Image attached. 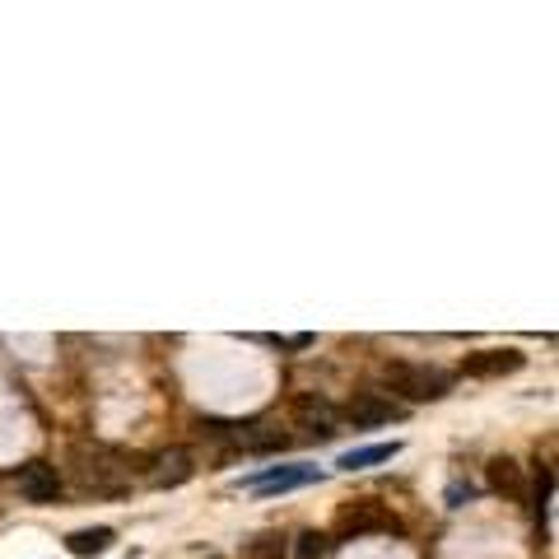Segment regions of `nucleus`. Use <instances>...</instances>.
<instances>
[{"label": "nucleus", "instance_id": "nucleus-5", "mask_svg": "<svg viewBox=\"0 0 559 559\" xmlns=\"http://www.w3.org/2000/svg\"><path fill=\"white\" fill-rule=\"evenodd\" d=\"M345 420L355 424V429H378V424L406 420V406L392 401V396H382V392H359L355 401L345 406Z\"/></svg>", "mask_w": 559, "mask_h": 559}, {"label": "nucleus", "instance_id": "nucleus-8", "mask_svg": "<svg viewBox=\"0 0 559 559\" xmlns=\"http://www.w3.org/2000/svg\"><path fill=\"white\" fill-rule=\"evenodd\" d=\"M196 476V462H191L187 448H168L154 457V471H150V485H159V490H178V485H187V480Z\"/></svg>", "mask_w": 559, "mask_h": 559}, {"label": "nucleus", "instance_id": "nucleus-13", "mask_svg": "<svg viewBox=\"0 0 559 559\" xmlns=\"http://www.w3.org/2000/svg\"><path fill=\"white\" fill-rule=\"evenodd\" d=\"M247 555H252V559H285L289 555V541L280 532H261V536H252V541H247Z\"/></svg>", "mask_w": 559, "mask_h": 559}, {"label": "nucleus", "instance_id": "nucleus-7", "mask_svg": "<svg viewBox=\"0 0 559 559\" xmlns=\"http://www.w3.org/2000/svg\"><path fill=\"white\" fill-rule=\"evenodd\" d=\"M527 364L522 350H476V355L462 359V373L466 378H508V373H518Z\"/></svg>", "mask_w": 559, "mask_h": 559}, {"label": "nucleus", "instance_id": "nucleus-4", "mask_svg": "<svg viewBox=\"0 0 559 559\" xmlns=\"http://www.w3.org/2000/svg\"><path fill=\"white\" fill-rule=\"evenodd\" d=\"M322 480V466H308V462H289V466H271L261 476H247L243 490L252 494H289V490H303V485H317Z\"/></svg>", "mask_w": 559, "mask_h": 559}, {"label": "nucleus", "instance_id": "nucleus-16", "mask_svg": "<svg viewBox=\"0 0 559 559\" xmlns=\"http://www.w3.org/2000/svg\"><path fill=\"white\" fill-rule=\"evenodd\" d=\"M210 559H219V555H210Z\"/></svg>", "mask_w": 559, "mask_h": 559}, {"label": "nucleus", "instance_id": "nucleus-14", "mask_svg": "<svg viewBox=\"0 0 559 559\" xmlns=\"http://www.w3.org/2000/svg\"><path fill=\"white\" fill-rule=\"evenodd\" d=\"M327 550H331V536L327 532H299L289 555H294V559H327Z\"/></svg>", "mask_w": 559, "mask_h": 559}, {"label": "nucleus", "instance_id": "nucleus-6", "mask_svg": "<svg viewBox=\"0 0 559 559\" xmlns=\"http://www.w3.org/2000/svg\"><path fill=\"white\" fill-rule=\"evenodd\" d=\"M14 485L28 504H56L61 499V471L52 462H24L14 471Z\"/></svg>", "mask_w": 559, "mask_h": 559}, {"label": "nucleus", "instance_id": "nucleus-11", "mask_svg": "<svg viewBox=\"0 0 559 559\" xmlns=\"http://www.w3.org/2000/svg\"><path fill=\"white\" fill-rule=\"evenodd\" d=\"M112 541H117V532H112V527H80V532L66 536V550L75 559H94V555H108Z\"/></svg>", "mask_w": 559, "mask_h": 559}, {"label": "nucleus", "instance_id": "nucleus-3", "mask_svg": "<svg viewBox=\"0 0 559 559\" xmlns=\"http://www.w3.org/2000/svg\"><path fill=\"white\" fill-rule=\"evenodd\" d=\"M382 378L392 392H401L406 401H438V396H448L452 378L443 369H429V364H410V359H392V364H382Z\"/></svg>", "mask_w": 559, "mask_h": 559}, {"label": "nucleus", "instance_id": "nucleus-12", "mask_svg": "<svg viewBox=\"0 0 559 559\" xmlns=\"http://www.w3.org/2000/svg\"><path fill=\"white\" fill-rule=\"evenodd\" d=\"M396 452H401V443H369V448H350V452H341V471H369V466H382V462H392Z\"/></svg>", "mask_w": 559, "mask_h": 559}, {"label": "nucleus", "instance_id": "nucleus-10", "mask_svg": "<svg viewBox=\"0 0 559 559\" xmlns=\"http://www.w3.org/2000/svg\"><path fill=\"white\" fill-rule=\"evenodd\" d=\"M490 490L504 494L508 504H522L527 499V480H522V466L513 457H494L490 462Z\"/></svg>", "mask_w": 559, "mask_h": 559}, {"label": "nucleus", "instance_id": "nucleus-2", "mask_svg": "<svg viewBox=\"0 0 559 559\" xmlns=\"http://www.w3.org/2000/svg\"><path fill=\"white\" fill-rule=\"evenodd\" d=\"M406 522L396 518L378 499H355L336 513V541H359V536H401Z\"/></svg>", "mask_w": 559, "mask_h": 559}, {"label": "nucleus", "instance_id": "nucleus-9", "mask_svg": "<svg viewBox=\"0 0 559 559\" xmlns=\"http://www.w3.org/2000/svg\"><path fill=\"white\" fill-rule=\"evenodd\" d=\"M294 420H299V429H308L313 438L336 434V410H331V401H322V396H313V392L294 401Z\"/></svg>", "mask_w": 559, "mask_h": 559}, {"label": "nucleus", "instance_id": "nucleus-1", "mask_svg": "<svg viewBox=\"0 0 559 559\" xmlns=\"http://www.w3.org/2000/svg\"><path fill=\"white\" fill-rule=\"evenodd\" d=\"M70 462V476H75V485L89 494H108V499H117V494L131 490V466H126L122 452L103 448V443H70L66 452Z\"/></svg>", "mask_w": 559, "mask_h": 559}, {"label": "nucleus", "instance_id": "nucleus-15", "mask_svg": "<svg viewBox=\"0 0 559 559\" xmlns=\"http://www.w3.org/2000/svg\"><path fill=\"white\" fill-rule=\"evenodd\" d=\"M462 499H471V485H452V490H448V508H462Z\"/></svg>", "mask_w": 559, "mask_h": 559}]
</instances>
